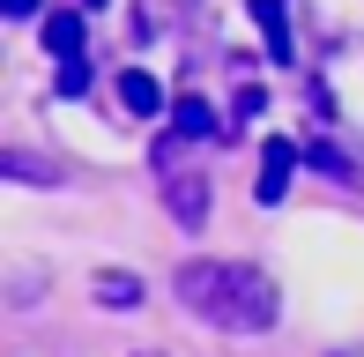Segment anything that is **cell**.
<instances>
[{
  "instance_id": "6da1fadb",
  "label": "cell",
  "mask_w": 364,
  "mask_h": 357,
  "mask_svg": "<svg viewBox=\"0 0 364 357\" xmlns=\"http://www.w3.org/2000/svg\"><path fill=\"white\" fill-rule=\"evenodd\" d=\"M178 305L193 320H208V328H223V335H260L283 313L275 283L253 261H186L178 268Z\"/></svg>"
},
{
  "instance_id": "7c38bea8",
  "label": "cell",
  "mask_w": 364,
  "mask_h": 357,
  "mask_svg": "<svg viewBox=\"0 0 364 357\" xmlns=\"http://www.w3.org/2000/svg\"><path fill=\"white\" fill-rule=\"evenodd\" d=\"M90 8H105V0H90Z\"/></svg>"
},
{
  "instance_id": "8fae6325",
  "label": "cell",
  "mask_w": 364,
  "mask_h": 357,
  "mask_svg": "<svg viewBox=\"0 0 364 357\" xmlns=\"http://www.w3.org/2000/svg\"><path fill=\"white\" fill-rule=\"evenodd\" d=\"M0 15H15V23H23V15H38V0H0Z\"/></svg>"
},
{
  "instance_id": "9c48e42d",
  "label": "cell",
  "mask_w": 364,
  "mask_h": 357,
  "mask_svg": "<svg viewBox=\"0 0 364 357\" xmlns=\"http://www.w3.org/2000/svg\"><path fill=\"white\" fill-rule=\"evenodd\" d=\"M0 171H8V178H30V186H53V164H38V156H23V149H8V156H0Z\"/></svg>"
},
{
  "instance_id": "ba28073f",
  "label": "cell",
  "mask_w": 364,
  "mask_h": 357,
  "mask_svg": "<svg viewBox=\"0 0 364 357\" xmlns=\"http://www.w3.org/2000/svg\"><path fill=\"white\" fill-rule=\"evenodd\" d=\"M178 134H186V142H201V134H216V112H208L201 97H178Z\"/></svg>"
},
{
  "instance_id": "52a82bcc",
  "label": "cell",
  "mask_w": 364,
  "mask_h": 357,
  "mask_svg": "<svg viewBox=\"0 0 364 357\" xmlns=\"http://www.w3.org/2000/svg\"><path fill=\"white\" fill-rule=\"evenodd\" d=\"M97 305H112V313H134V305H141V275L105 268V275H97Z\"/></svg>"
},
{
  "instance_id": "7a4b0ae2",
  "label": "cell",
  "mask_w": 364,
  "mask_h": 357,
  "mask_svg": "<svg viewBox=\"0 0 364 357\" xmlns=\"http://www.w3.org/2000/svg\"><path fill=\"white\" fill-rule=\"evenodd\" d=\"M297 164H305V149H297L290 134H275L268 149H260V178H253V193H260V201L275 208V201L290 193V171H297Z\"/></svg>"
},
{
  "instance_id": "277c9868",
  "label": "cell",
  "mask_w": 364,
  "mask_h": 357,
  "mask_svg": "<svg viewBox=\"0 0 364 357\" xmlns=\"http://www.w3.org/2000/svg\"><path fill=\"white\" fill-rule=\"evenodd\" d=\"M164 208H171L186 231H201V216H208V186L193 171H178V178H164Z\"/></svg>"
},
{
  "instance_id": "8992f818",
  "label": "cell",
  "mask_w": 364,
  "mask_h": 357,
  "mask_svg": "<svg viewBox=\"0 0 364 357\" xmlns=\"http://www.w3.org/2000/svg\"><path fill=\"white\" fill-rule=\"evenodd\" d=\"M45 53H53V60H82V15L75 8L45 15Z\"/></svg>"
},
{
  "instance_id": "30bf717a",
  "label": "cell",
  "mask_w": 364,
  "mask_h": 357,
  "mask_svg": "<svg viewBox=\"0 0 364 357\" xmlns=\"http://www.w3.org/2000/svg\"><path fill=\"white\" fill-rule=\"evenodd\" d=\"M90 90V60H60V97H82Z\"/></svg>"
},
{
  "instance_id": "3957f363",
  "label": "cell",
  "mask_w": 364,
  "mask_h": 357,
  "mask_svg": "<svg viewBox=\"0 0 364 357\" xmlns=\"http://www.w3.org/2000/svg\"><path fill=\"white\" fill-rule=\"evenodd\" d=\"M253 23H260V38H268V60H275V68H297V45H290V8H283V0H253Z\"/></svg>"
},
{
  "instance_id": "5b68a950",
  "label": "cell",
  "mask_w": 364,
  "mask_h": 357,
  "mask_svg": "<svg viewBox=\"0 0 364 357\" xmlns=\"http://www.w3.org/2000/svg\"><path fill=\"white\" fill-rule=\"evenodd\" d=\"M119 105L134 112V119H156V112H164V90H156V75H149V68H127V75H119Z\"/></svg>"
}]
</instances>
